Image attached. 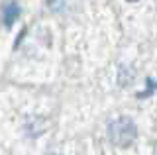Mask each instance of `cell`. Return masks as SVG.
I'll use <instances>...</instances> for the list:
<instances>
[{"label": "cell", "mask_w": 157, "mask_h": 155, "mask_svg": "<svg viewBox=\"0 0 157 155\" xmlns=\"http://www.w3.org/2000/svg\"><path fill=\"white\" fill-rule=\"evenodd\" d=\"M108 138L118 147H128L137 138V128L132 122V118H128V116L116 118L114 122H110V126H108Z\"/></svg>", "instance_id": "cell-1"}, {"label": "cell", "mask_w": 157, "mask_h": 155, "mask_svg": "<svg viewBox=\"0 0 157 155\" xmlns=\"http://www.w3.org/2000/svg\"><path fill=\"white\" fill-rule=\"evenodd\" d=\"M18 18H20V6L16 2L6 4V8H4V26L12 28L14 24L18 22Z\"/></svg>", "instance_id": "cell-2"}, {"label": "cell", "mask_w": 157, "mask_h": 155, "mask_svg": "<svg viewBox=\"0 0 157 155\" xmlns=\"http://www.w3.org/2000/svg\"><path fill=\"white\" fill-rule=\"evenodd\" d=\"M128 2H137V0H128Z\"/></svg>", "instance_id": "cell-3"}]
</instances>
